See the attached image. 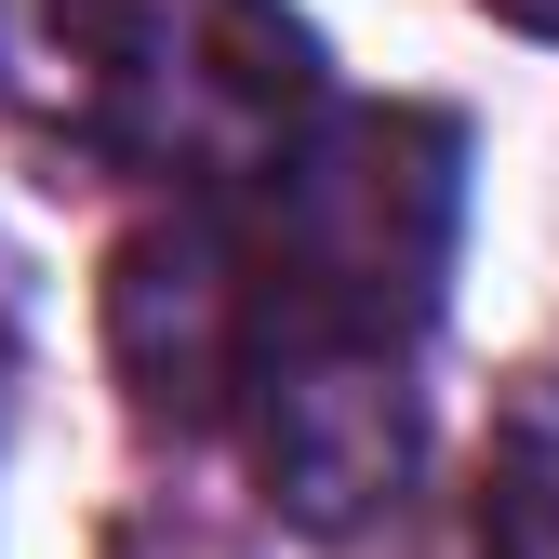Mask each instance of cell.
I'll return each instance as SVG.
<instances>
[{"label": "cell", "instance_id": "3957f363", "mask_svg": "<svg viewBox=\"0 0 559 559\" xmlns=\"http://www.w3.org/2000/svg\"><path fill=\"white\" fill-rule=\"evenodd\" d=\"M253 333H266V294H253V253L227 240V214H160V227L120 240V266H107V360H120L147 427L240 413Z\"/></svg>", "mask_w": 559, "mask_h": 559}, {"label": "cell", "instance_id": "6da1fadb", "mask_svg": "<svg viewBox=\"0 0 559 559\" xmlns=\"http://www.w3.org/2000/svg\"><path fill=\"white\" fill-rule=\"evenodd\" d=\"M266 214L280 240L253 253L266 320H320V333H427L453 214H466V147L427 107H333L307 147L266 160Z\"/></svg>", "mask_w": 559, "mask_h": 559}, {"label": "cell", "instance_id": "8992f818", "mask_svg": "<svg viewBox=\"0 0 559 559\" xmlns=\"http://www.w3.org/2000/svg\"><path fill=\"white\" fill-rule=\"evenodd\" d=\"M479 14H507L520 40H559V0H479Z\"/></svg>", "mask_w": 559, "mask_h": 559}, {"label": "cell", "instance_id": "7a4b0ae2", "mask_svg": "<svg viewBox=\"0 0 559 559\" xmlns=\"http://www.w3.org/2000/svg\"><path fill=\"white\" fill-rule=\"evenodd\" d=\"M240 413H253V466H266L280 520H307V533L386 520L400 479H413V440H427L413 346L400 333H320V320H266L253 333Z\"/></svg>", "mask_w": 559, "mask_h": 559}, {"label": "cell", "instance_id": "5b68a950", "mask_svg": "<svg viewBox=\"0 0 559 559\" xmlns=\"http://www.w3.org/2000/svg\"><path fill=\"white\" fill-rule=\"evenodd\" d=\"M479 559H559V373H520L493 479H479Z\"/></svg>", "mask_w": 559, "mask_h": 559}, {"label": "cell", "instance_id": "277c9868", "mask_svg": "<svg viewBox=\"0 0 559 559\" xmlns=\"http://www.w3.org/2000/svg\"><path fill=\"white\" fill-rule=\"evenodd\" d=\"M0 133L40 160H133L160 133V27L133 0H0Z\"/></svg>", "mask_w": 559, "mask_h": 559}]
</instances>
